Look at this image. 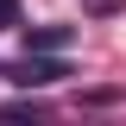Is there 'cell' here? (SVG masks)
<instances>
[{
	"label": "cell",
	"mask_w": 126,
	"mask_h": 126,
	"mask_svg": "<svg viewBox=\"0 0 126 126\" xmlns=\"http://www.w3.org/2000/svg\"><path fill=\"white\" fill-rule=\"evenodd\" d=\"M0 76H6V63H0Z\"/></svg>",
	"instance_id": "obj_5"
},
{
	"label": "cell",
	"mask_w": 126,
	"mask_h": 126,
	"mask_svg": "<svg viewBox=\"0 0 126 126\" xmlns=\"http://www.w3.org/2000/svg\"><path fill=\"white\" fill-rule=\"evenodd\" d=\"M6 25H19V0H0V32Z\"/></svg>",
	"instance_id": "obj_3"
},
{
	"label": "cell",
	"mask_w": 126,
	"mask_h": 126,
	"mask_svg": "<svg viewBox=\"0 0 126 126\" xmlns=\"http://www.w3.org/2000/svg\"><path fill=\"white\" fill-rule=\"evenodd\" d=\"M126 0H88V13H120Z\"/></svg>",
	"instance_id": "obj_4"
},
{
	"label": "cell",
	"mask_w": 126,
	"mask_h": 126,
	"mask_svg": "<svg viewBox=\"0 0 126 126\" xmlns=\"http://www.w3.org/2000/svg\"><path fill=\"white\" fill-rule=\"evenodd\" d=\"M69 76V63H63V50H25L19 63H6V82H19V88H50V82Z\"/></svg>",
	"instance_id": "obj_1"
},
{
	"label": "cell",
	"mask_w": 126,
	"mask_h": 126,
	"mask_svg": "<svg viewBox=\"0 0 126 126\" xmlns=\"http://www.w3.org/2000/svg\"><path fill=\"white\" fill-rule=\"evenodd\" d=\"M69 38H76V25H38L25 32V50H69Z\"/></svg>",
	"instance_id": "obj_2"
}]
</instances>
